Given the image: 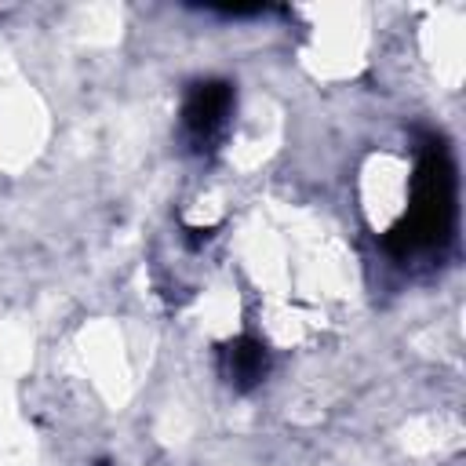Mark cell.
Segmentation results:
<instances>
[{"instance_id":"obj_1","label":"cell","mask_w":466,"mask_h":466,"mask_svg":"<svg viewBox=\"0 0 466 466\" xmlns=\"http://www.w3.org/2000/svg\"><path fill=\"white\" fill-rule=\"evenodd\" d=\"M451 218H455V171L448 153L441 146H430L411 182V208L390 229L386 244L397 255L437 248L451 233Z\"/></svg>"},{"instance_id":"obj_3","label":"cell","mask_w":466,"mask_h":466,"mask_svg":"<svg viewBox=\"0 0 466 466\" xmlns=\"http://www.w3.org/2000/svg\"><path fill=\"white\" fill-rule=\"evenodd\" d=\"M269 368V357H266V346L251 335H240L233 342L222 346V375L237 386V390H251L262 382Z\"/></svg>"},{"instance_id":"obj_2","label":"cell","mask_w":466,"mask_h":466,"mask_svg":"<svg viewBox=\"0 0 466 466\" xmlns=\"http://www.w3.org/2000/svg\"><path fill=\"white\" fill-rule=\"evenodd\" d=\"M229 113H233V87L226 80H204L186 95L182 127H186L189 142L197 149H204L226 131Z\"/></svg>"}]
</instances>
